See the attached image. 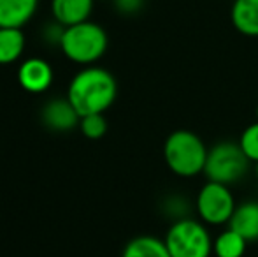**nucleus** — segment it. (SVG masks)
I'll return each mask as SVG.
<instances>
[{
    "mask_svg": "<svg viewBox=\"0 0 258 257\" xmlns=\"http://www.w3.org/2000/svg\"><path fill=\"white\" fill-rule=\"evenodd\" d=\"M118 95V83L114 76L104 67L88 65L81 69L67 88V99L79 117L105 113L114 104Z\"/></svg>",
    "mask_w": 258,
    "mask_h": 257,
    "instance_id": "nucleus-1",
    "label": "nucleus"
},
{
    "mask_svg": "<svg viewBox=\"0 0 258 257\" xmlns=\"http://www.w3.org/2000/svg\"><path fill=\"white\" fill-rule=\"evenodd\" d=\"M209 148L199 134L188 129H177L167 136L163 143V161L172 175L179 178H194L204 173Z\"/></svg>",
    "mask_w": 258,
    "mask_h": 257,
    "instance_id": "nucleus-2",
    "label": "nucleus"
},
{
    "mask_svg": "<svg viewBox=\"0 0 258 257\" xmlns=\"http://www.w3.org/2000/svg\"><path fill=\"white\" fill-rule=\"evenodd\" d=\"M109 46L107 32L93 21L72 25L63 30L60 49L71 62L79 65H93L105 55Z\"/></svg>",
    "mask_w": 258,
    "mask_h": 257,
    "instance_id": "nucleus-3",
    "label": "nucleus"
},
{
    "mask_svg": "<svg viewBox=\"0 0 258 257\" xmlns=\"http://www.w3.org/2000/svg\"><path fill=\"white\" fill-rule=\"evenodd\" d=\"M170 257H211L213 255V238L202 220L179 219L174 220L167 229L165 238Z\"/></svg>",
    "mask_w": 258,
    "mask_h": 257,
    "instance_id": "nucleus-4",
    "label": "nucleus"
},
{
    "mask_svg": "<svg viewBox=\"0 0 258 257\" xmlns=\"http://www.w3.org/2000/svg\"><path fill=\"white\" fill-rule=\"evenodd\" d=\"M249 159L244 155L239 143L234 141H218L207 151L204 175L209 182L234 185L239 183L249 171Z\"/></svg>",
    "mask_w": 258,
    "mask_h": 257,
    "instance_id": "nucleus-5",
    "label": "nucleus"
},
{
    "mask_svg": "<svg viewBox=\"0 0 258 257\" xmlns=\"http://www.w3.org/2000/svg\"><path fill=\"white\" fill-rule=\"evenodd\" d=\"M235 208L234 194L223 183L207 180L195 197V212L206 226H228Z\"/></svg>",
    "mask_w": 258,
    "mask_h": 257,
    "instance_id": "nucleus-6",
    "label": "nucleus"
},
{
    "mask_svg": "<svg viewBox=\"0 0 258 257\" xmlns=\"http://www.w3.org/2000/svg\"><path fill=\"white\" fill-rule=\"evenodd\" d=\"M54 72L46 60L32 57L21 62L18 69V83L28 93H42L53 85Z\"/></svg>",
    "mask_w": 258,
    "mask_h": 257,
    "instance_id": "nucleus-7",
    "label": "nucleus"
},
{
    "mask_svg": "<svg viewBox=\"0 0 258 257\" xmlns=\"http://www.w3.org/2000/svg\"><path fill=\"white\" fill-rule=\"evenodd\" d=\"M41 118L42 124L54 132H69V130L79 127V120H81V117L67 97H58V99L49 100L42 108Z\"/></svg>",
    "mask_w": 258,
    "mask_h": 257,
    "instance_id": "nucleus-8",
    "label": "nucleus"
},
{
    "mask_svg": "<svg viewBox=\"0 0 258 257\" xmlns=\"http://www.w3.org/2000/svg\"><path fill=\"white\" fill-rule=\"evenodd\" d=\"M37 7L39 0H0V28H23Z\"/></svg>",
    "mask_w": 258,
    "mask_h": 257,
    "instance_id": "nucleus-9",
    "label": "nucleus"
},
{
    "mask_svg": "<svg viewBox=\"0 0 258 257\" xmlns=\"http://www.w3.org/2000/svg\"><path fill=\"white\" fill-rule=\"evenodd\" d=\"M95 0H51V13L61 27L83 23L90 20Z\"/></svg>",
    "mask_w": 258,
    "mask_h": 257,
    "instance_id": "nucleus-10",
    "label": "nucleus"
},
{
    "mask_svg": "<svg viewBox=\"0 0 258 257\" xmlns=\"http://www.w3.org/2000/svg\"><path fill=\"white\" fill-rule=\"evenodd\" d=\"M228 227L237 231L248 243L258 241V201H244L237 204Z\"/></svg>",
    "mask_w": 258,
    "mask_h": 257,
    "instance_id": "nucleus-11",
    "label": "nucleus"
},
{
    "mask_svg": "<svg viewBox=\"0 0 258 257\" xmlns=\"http://www.w3.org/2000/svg\"><path fill=\"white\" fill-rule=\"evenodd\" d=\"M230 20L239 34L258 37V0H234Z\"/></svg>",
    "mask_w": 258,
    "mask_h": 257,
    "instance_id": "nucleus-12",
    "label": "nucleus"
},
{
    "mask_svg": "<svg viewBox=\"0 0 258 257\" xmlns=\"http://www.w3.org/2000/svg\"><path fill=\"white\" fill-rule=\"evenodd\" d=\"M121 257H170V254L162 238L143 234V236L132 238L125 245Z\"/></svg>",
    "mask_w": 258,
    "mask_h": 257,
    "instance_id": "nucleus-13",
    "label": "nucleus"
},
{
    "mask_svg": "<svg viewBox=\"0 0 258 257\" xmlns=\"http://www.w3.org/2000/svg\"><path fill=\"white\" fill-rule=\"evenodd\" d=\"M27 39L21 28H0V65L14 64L21 59Z\"/></svg>",
    "mask_w": 258,
    "mask_h": 257,
    "instance_id": "nucleus-14",
    "label": "nucleus"
},
{
    "mask_svg": "<svg viewBox=\"0 0 258 257\" xmlns=\"http://www.w3.org/2000/svg\"><path fill=\"white\" fill-rule=\"evenodd\" d=\"M246 248H248V241L230 227L221 231L213 241L214 257H244Z\"/></svg>",
    "mask_w": 258,
    "mask_h": 257,
    "instance_id": "nucleus-15",
    "label": "nucleus"
},
{
    "mask_svg": "<svg viewBox=\"0 0 258 257\" xmlns=\"http://www.w3.org/2000/svg\"><path fill=\"white\" fill-rule=\"evenodd\" d=\"M79 129H81L83 136L88 137V139H100L107 132V120H105L102 113L86 115L79 120Z\"/></svg>",
    "mask_w": 258,
    "mask_h": 257,
    "instance_id": "nucleus-16",
    "label": "nucleus"
},
{
    "mask_svg": "<svg viewBox=\"0 0 258 257\" xmlns=\"http://www.w3.org/2000/svg\"><path fill=\"white\" fill-rule=\"evenodd\" d=\"M237 143L251 164L258 162V122H253L242 130Z\"/></svg>",
    "mask_w": 258,
    "mask_h": 257,
    "instance_id": "nucleus-17",
    "label": "nucleus"
},
{
    "mask_svg": "<svg viewBox=\"0 0 258 257\" xmlns=\"http://www.w3.org/2000/svg\"><path fill=\"white\" fill-rule=\"evenodd\" d=\"M114 7L119 14L123 16H134V14L141 13L146 4V0H112Z\"/></svg>",
    "mask_w": 258,
    "mask_h": 257,
    "instance_id": "nucleus-18",
    "label": "nucleus"
},
{
    "mask_svg": "<svg viewBox=\"0 0 258 257\" xmlns=\"http://www.w3.org/2000/svg\"><path fill=\"white\" fill-rule=\"evenodd\" d=\"M253 166H255V175H256V178H258V162H255Z\"/></svg>",
    "mask_w": 258,
    "mask_h": 257,
    "instance_id": "nucleus-19",
    "label": "nucleus"
},
{
    "mask_svg": "<svg viewBox=\"0 0 258 257\" xmlns=\"http://www.w3.org/2000/svg\"><path fill=\"white\" fill-rule=\"evenodd\" d=\"M256 122H258V104H256Z\"/></svg>",
    "mask_w": 258,
    "mask_h": 257,
    "instance_id": "nucleus-20",
    "label": "nucleus"
}]
</instances>
